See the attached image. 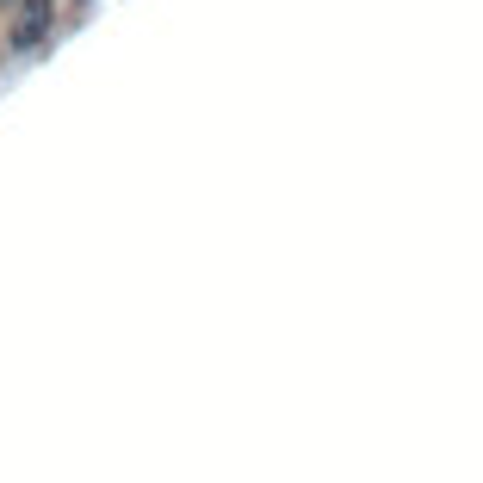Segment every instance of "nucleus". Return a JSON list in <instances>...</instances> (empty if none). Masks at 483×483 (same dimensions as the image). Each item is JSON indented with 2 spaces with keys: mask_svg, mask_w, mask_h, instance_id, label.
Returning a JSON list of instances; mask_svg holds the SVG:
<instances>
[{
  "mask_svg": "<svg viewBox=\"0 0 483 483\" xmlns=\"http://www.w3.org/2000/svg\"><path fill=\"white\" fill-rule=\"evenodd\" d=\"M50 0H19V19H13V50H37L50 37Z\"/></svg>",
  "mask_w": 483,
  "mask_h": 483,
  "instance_id": "1",
  "label": "nucleus"
}]
</instances>
